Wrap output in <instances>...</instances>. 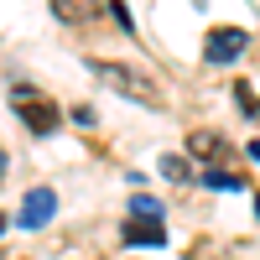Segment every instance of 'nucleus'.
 I'll return each mask as SVG.
<instances>
[{
	"instance_id": "f257e3e1",
	"label": "nucleus",
	"mask_w": 260,
	"mask_h": 260,
	"mask_svg": "<svg viewBox=\"0 0 260 260\" xmlns=\"http://www.w3.org/2000/svg\"><path fill=\"white\" fill-rule=\"evenodd\" d=\"M89 73H99L110 89H120V94H130L136 104H161V94H156V83H146L136 68H125V62H104V57H94L89 62Z\"/></svg>"
},
{
	"instance_id": "f03ea898",
	"label": "nucleus",
	"mask_w": 260,
	"mask_h": 260,
	"mask_svg": "<svg viewBox=\"0 0 260 260\" xmlns=\"http://www.w3.org/2000/svg\"><path fill=\"white\" fill-rule=\"evenodd\" d=\"M11 104H16V115H21V125H26L31 136H52V130H57V110H52L37 89L16 83V89H11Z\"/></svg>"
},
{
	"instance_id": "7ed1b4c3",
	"label": "nucleus",
	"mask_w": 260,
	"mask_h": 260,
	"mask_svg": "<svg viewBox=\"0 0 260 260\" xmlns=\"http://www.w3.org/2000/svg\"><path fill=\"white\" fill-rule=\"evenodd\" d=\"M245 42H250L245 26H213L208 42H203V57L213 62V68H224V62H234V57L245 52Z\"/></svg>"
},
{
	"instance_id": "20e7f679",
	"label": "nucleus",
	"mask_w": 260,
	"mask_h": 260,
	"mask_svg": "<svg viewBox=\"0 0 260 260\" xmlns=\"http://www.w3.org/2000/svg\"><path fill=\"white\" fill-rule=\"evenodd\" d=\"M52 213H57V192H52V187H31L26 198H21L16 224H21V229H47Z\"/></svg>"
},
{
	"instance_id": "39448f33",
	"label": "nucleus",
	"mask_w": 260,
	"mask_h": 260,
	"mask_svg": "<svg viewBox=\"0 0 260 260\" xmlns=\"http://www.w3.org/2000/svg\"><path fill=\"white\" fill-rule=\"evenodd\" d=\"M187 151H192L198 161H229V141L213 136V130H192V136H187Z\"/></svg>"
},
{
	"instance_id": "423d86ee",
	"label": "nucleus",
	"mask_w": 260,
	"mask_h": 260,
	"mask_svg": "<svg viewBox=\"0 0 260 260\" xmlns=\"http://www.w3.org/2000/svg\"><path fill=\"white\" fill-rule=\"evenodd\" d=\"M120 240H125V245H141V250H146V245H161L167 234H161V224H151V219H125Z\"/></svg>"
},
{
	"instance_id": "0eeeda50",
	"label": "nucleus",
	"mask_w": 260,
	"mask_h": 260,
	"mask_svg": "<svg viewBox=\"0 0 260 260\" xmlns=\"http://www.w3.org/2000/svg\"><path fill=\"white\" fill-rule=\"evenodd\" d=\"M198 182L203 187H213V192H245V177H234V172H198Z\"/></svg>"
},
{
	"instance_id": "6e6552de",
	"label": "nucleus",
	"mask_w": 260,
	"mask_h": 260,
	"mask_svg": "<svg viewBox=\"0 0 260 260\" xmlns=\"http://www.w3.org/2000/svg\"><path fill=\"white\" fill-rule=\"evenodd\" d=\"M130 219H151V224H161V203L151 198V192H136V198H130Z\"/></svg>"
},
{
	"instance_id": "1a4fd4ad",
	"label": "nucleus",
	"mask_w": 260,
	"mask_h": 260,
	"mask_svg": "<svg viewBox=\"0 0 260 260\" xmlns=\"http://www.w3.org/2000/svg\"><path fill=\"white\" fill-rule=\"evenodd\" d=\"M52 11L62 21H89V0H52Z\"/></svg>"
},
{
	"instance_id": "9d476101",
	"label": "nucleus",
	"mask_w": 260,
	"mask_h": 260,
	"mask_svg": "<svg viewBox=\"0 0 260 260\" xmlns=\"http://www.w3.org/2000/svg\"><path fill=\"white\" fill-rule=\"evenodd\" d=\"M161 172H167L172 182H192V167H187L182 156H161Z\"/></svg>"
},
{
	"instance_id": "9b49d317",
	"label": "nucleus",
	"mask_w": 260,
	"mask_h": 260,
	"mask_svg": "<svg viewBox=\"0 0 260 260\" xmlns=\"http://www.w3.org/2000/svg\"><path fill=\"white\" fill-rule=\"evenodd\" d=\"M234 99H240V110H250V120L260 125V99L250 94V83H234Z\"/></svg>"
},
{
	"instance_id": "f8f14e48",
	"label": "nucleus",
	"mask_w": 260,
	"mask_h": 260,
	"mask_svg": "<svg viewBox=\"0 0 260 260\" xmlns=\"http://www.w3.org/2000/svg\"><path fill=\"white\" fill-rule=\"evenodd\" d=\"M110 16H115V26H125V31H130V11L120 6V0H115V6H110Z\"/></svg>"
},
{
	"instance_id": "ddd939ff",
	"label": "nucleus",
	"mask_w": 260,
	"mask_h": 260,
	"mask_svg": "<svg viewBox=\"0 0 260 260\" xmlns=\"http://www.w3.org/2000/svg\"><path fill=\"white\" fill-rule=\"evenodd\" d=\"M245 151H250V161H260V141H250V146H245Z\"/></svg>"
},
{
	"instance_id": "4468645a",
	"label": "nucleus",
	"mask_w": 260,
	"mask_h": 260,
	"mask_svg": "<svg viewBox=\"0 0 260 260\" xmlns=\"http://www.w3.org/2000/svg\"><path fill=\"white\" fill-rule=\"evenodd\" d=\"M0 177H6V151H0Z\"/></svg>"
},
{
	"instance_id": "2eb2a0df",
	"label": "nucleus",
	"mask_w": 260,
	"mask_h": 260,
	"mask_svg": "<svg viewBox=\"0 0 260 260\" xmlns=\"http://www.w3.org/2000/svg\"><path fill=\"white\" fill-rule=\"evenodd\" d=\"M0 229H6V213H0Z\"/></svg>"
},
{
	"instance_id": "dca6fc26",
	"label": "nucleus",
	"mask_w": 260,
	"mask_h": 260,
	"mask_svg": "<svg viewBox=\"0 0 260 260\" xmlns=\"http://www.w3.org/2000/svg\"><path fill=\"white\" fill-rule=\"evenodd\" d=\"M255 213H260V198H255Z\"/></svg>"
}]
</instances>
